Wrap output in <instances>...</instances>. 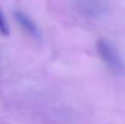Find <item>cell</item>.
Masks as SVG:
<instances>
[{
    "label": "cell",
    "mask_w": 125,
    "mask_h": 124,
    "mask_svg": "<svg viewBox=\"0 0 125 124\" xmlns=\"http://www.w3.org/2000/svg\"><path fill=\"white\" fill-rule=\"evenodd\" d=\"M97 51L103 60V62L115 73H122L124 71V63L118 54V51L108 43V41L100 39L97 41Z\"/></svg>",
    "instance_id": "cell-1"
},
{
    "label": "cell",
    "mask_w": 125,
    "mask_h": 124,
    "mask_svg": "<svg viewBox=\"0 0 125 124\" xmlns=\"http://www.w3.org/2000/svg\"><path fill=\"white\" fill-rule=\"evenodd\" d=\"M15 17L17 20V22L20 23V26L32 37L34 38H39V31L37 28V26L33 23V21H31L29 17H27L24 13L22 12H15Z\"/></svg>",
    "instance_id": "cell-2"
},
{
    "label": "cell",
    "mask_w": 125,
    "mask_h": 124,
    "mask_svg": "<svg viewBox=\"0 0 125 124\" xmlns=\"http://www.w3.org/2000/svg\"><path fill=\"white\" fill-rule=\"evenodd\" d=\"M0 33L2 35H9V28H7L6 21H5L4 16L1 15V12H0Z\"/></svg>",
    "instance_id": "cell-3"
}]
</instances>
